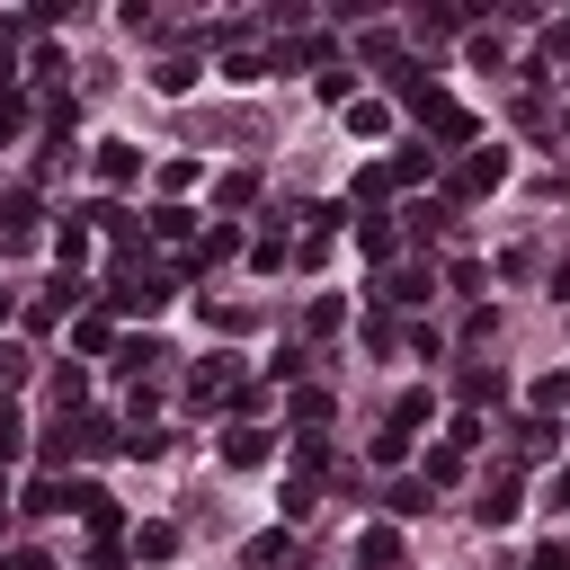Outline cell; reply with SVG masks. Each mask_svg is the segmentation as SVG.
<instances>
[{
	"mask_svg": "<svg viewBox=\"0 0 570 570\" xmlns=\"http://www.w3.org/2000/svg\"><path fill=\"white\" fill-rule=\"evenodd\" d=\"M419 116H428V134H437V152H464V142H481V125H472L455 99H428Z\"/></svg>",
	"mask_w": 570,
	"mask_h": 570,
	"instance_id": "1",
	"label": "cell"
},
{
	"mask_svg": "<svg viewBox=\"0 0 570 570\" xmlns=\"http://www.w3.org/2000/svg\"><path fill=\"white\" fill-rule=\"evenodd\" d=\"M107 304L116 312H161L170 304V276H125V285H107Z\"/></svg>",
	"mask_w": 570,
	"mask_h": 570,
	"instance_id": "2",
	"label": "cell"
},
{
	"mask_svg": "<svg viewBox=\"0 0 570 570\" xmlns=\"http://www.w3.org/2000/svg\"><path fill=\"white\" fill-rule=\"evenodd\" d=\"M499 179H509V152H464V170H455V196H490Z\"/></svg>",
	"mask_w": 570,
	"mask_h": 570,
	"instance_id": "3",
	"label": "cell"
},
{
	"mask_svg": "<svg viewBox=\"0 0 570 570\" xmlns=\"http://www.w3.org/2000/svg\"><path fill=\"white\" fill-rule=\"evenodd\" d=\"M517 499H526V490H517V472H499V481L481 490V526H509V517H517Z\"/></svg>",
	"mask_w": 570,
	"mask_h": 570,
	"instance_id": "4",
	"label": "cell"
},
{
	"mask_svg": "<svg viewBox=\"0 0 570 570\" xmlns=\"http://www.w3.org/2000/svg\"><path fill=\"white\" fill-rule=\"evenodd\" d=\"M356 561H366V570H392V561H401V535H392V526H366V535H356Z\"/></svg>",
	"mask_w": 570,
	"mask_h": 570,
	"instance_id": "5",
	"label": "cell"
},
{
	"mask_svg": "<svg viewBox=\"0 0 570 570\" xmlns=\"http://www.w3.org/2000/svg\"><path fill=\"white\" fill-rule=\"evenodd\" d=\"M499 392H509V375H490V366H464V410H472V419H481Z\"/></svg>",
	"mask_w": 570,
	"mask_h": 570,
	"instance_id": "6",
	"label": "cell"
},
{
	"mask_svg": "<svg viewBox=\"0 0 570 570\" xmlns=\"http://www.w3.org/2000/svg\"><path fill=\"white\" fill-rule=\"evenodd\" d=\"M134 170H142V152H134V142H99V179H107V187H125Z\"/></svg>",
	"mask_w": 570,
	"mask_h": 570,
	"instance_id": "7",
	"label": "cell"
},
{
	"mask_svg": "<svg viewBox=\"0 0 570 570\" xmlns=\"http://www.w3.org/2000/svg\"><path fill=\"white\" fill-rule=\"evenodd\" d=\"M224 464H267V428H232V437H224Z\"/></svg>",
	"mask_w": 570,
	"mask_h": 570,
	"instance_id": "8",
	"label": "cell"
},
{
	"mask_svg": "<svg viewBox=\"0 0 570 570\" xmlns=\"http://www.w3.org/2000/svg\"><path fill=\"white\" fill-rule=\"evenodd\" d=\"M437 170V142H410V152H392V187H410V179H428Z\"/></svg>",
	"mask_w": 570,
	"mask_h": 570,
	"instance_id": "9",
	"label": "cell"
},
{
	"mask_svg": "<svg viewBox=\"0 0 570 570\" xmlns=\"http://www.w3.org/2000/svg\"><path fill=\"white\" fill-rule=\"evenodd\" d=\"M54 259H62V276H81V259H90V224H62V232H54Z\"/></svg>",
	"mask_w": 570,
	"mask_h": 570,
	"instance_id": "10",
	"label": "cell"
},
{
	"mask_svg": "<svg viewBox=\"0 0 570 570\" xmlns=\"http://www.w3.org/2000/svg\"><path fill=\"white\" fill-rule=\"evenodd\" d=\"M71 446H90V455H107V446H116V419H99V410H90V419H71Z\"/></svg>",
	"mask_w": 570,
	"mask_h": 570,
	"instance_id": "11",
	"label": "cell"
},
{
	"mask_svg": "<svg viewBox=\"0 0 570 570\" xmlns=\"http://www.w3.org/2000/svg\"><path fill=\"white\" fill-rule=\"evenodd\" d=\"M19 509H27V517H62V509H71V490H62V481H36Z\"/></svg>",
	"mask_w": 570,
	"mask_h": 570,
	"instance_id": "12",
	"label": "cell"
},
{
	"mask_svg": "<svg viewBox=\"0 0 570 570\" xmlns=\"http://www.w3.org/2000/svg\"><path fill=\"white\" fill-rule=\"evenodd\" d=\"M0 241H10V250L36 241V196H10V224H0Z\"/></svg>",
	"mask_w": 570,
	"mask_h": 570,
	"instance_id": "13",
	"label": "cell"
},
{
	"mask_svg": "<svg viewBox=\"0 0 570 570\" xmlns=\"http://www.w3.org/2000/svg\"><path fill=\"white\" fill-rule=\"evenodd\" d=\"M134 552H142V561H170V552H179V526H161V517H152V526L134 535Z\"/></svg>",
	"mask_w": 570,
	"mask_h": 570,
	"instance_id": "14",
	"label": "cell"
},
{
	"mask_svg": "<svg viewBox=\"0 0 570 570\" xmlns=\"http://www.w3.org/2000/svg\"><path fill=\"white\" fill-rule=\"evenodd\" d=\"M214 392H232V356H205L196 366V401H214Z\"/></svg>",
	"mask_w": 570,
	"mask_h": 570,
	"instance_id": "15",
	"label": "cell"
},
{
	"mask_svg": "<svg viewBox=\"0 0 570 570\" xmlns=\"http://www.w3.org/2000/svg\"><path fill=\"white\" fill-rule=\"evenodd\" d=\"M384 125H392L384 99H356V107H347V134H384Z\"/></svg>",
	"mask_w": 570,
	"mask_h": 570,
	"instance_id": "16",
	"label": "cell"
},
{
	"mask_svg": "<svg viewBox=\"0 0 570 570\" xmlns=\"http://www.w3.org/2000/svg\"><path fill=\"white\" fill-rule=\"evenodd\" d=\"M232 250H241V232H232V224H214V232L196 241V267H214V259H232Z\"/></svg>",
	"mask_w": 570,
	"mask_h": 570,
	"instance_id": "17",
	"label": "cell"
},
{
	"mask_svg": "<svg viewBox=\"0 0 570 570\" xmlns=\"http://www.w3.org/2000/svg\"><path fill=\"white\" fill-rule=\"evenodd\" d=\"M517 455H526V464L552 455V419H517Z\"/></svg>",
	"mask_w": 570,
	"mask_h": 570,
	"instance_id": "18",
	"label": "cell"
},
{
	"mask_svg": "<svg viewBox=\"0 0 570 570\" xmlns=\"http://www.w3.org/2000/svg\"><path fill=\"white\" fill-rule=\"evenodd\" d=\"M321 419H330V392H295V428L304 437H321Z\"/></svg>",
	"mask_w": 570,
	"mask_h": 570,
	"instance_id": "19",
	"label": "cell"
},
{
	"mask_svg": "<svg viewBox=\"0 0 570 570\" xmlns=\"http://www.w3.org/2000/svg\"><path fill=\"white\" fill-rule=\"evenodd\" d=\"M570 401V375H535V419H552Z\"/></svg>",
	"mask_w": 570,
	"mask_h": 570,
	"instance_id": "20",
	"label": "cell"
},
{
	"mask_svg": "<svg viewBox=\"0 0 570 570\" xmlns=\"http://www.w3.org/2000/svg\"><path fill=\"white\" fill-rule=\"evenodd\" d=\"M384 295H392V304H419V295H428V267H401V276H384Z\"/></svg>",
	"mask_w": 570,
	"mask_h": 570,
	"instance_id": "21",
	"label": "cell"
},
{
	"mask_svg": "<svg viewBox=\"0 0 570 570\" xmlns=\"http://www.w3.org/2000/svg\"><path fill=\"white\" fill-rule=\"evenodd\" d=\"M384 509H392V517H419V509H428V481H392Z\"/></svg>",
	"mask_w": 570,
	"mask_h": 570,
	"instance_id": "22",
	"label": "cell"
},
{
	"mask_svg": "<svg viewBox=\"0 0 570 570\" xmlns=\"http://www.w3.org/2000/svg\"><path fill=\"white\" fill-rule=\"evenodd\" d=\"M446 481H464V455H455V446L428 455V490H446Z\"/></svg>",
	"mask_w": 570,
	"mask_h": 570,
	"instance_id": "23",
	"label": "cell"
},
{
	"mask_svg": "<svg viewBox=\"0 0 570 570\" xmlns=\"http://www.w3.org/2000/svg\"><path fill=\"white\" fill-rule=\"evenodd\" d=\"M19 446H27V419H19V410H10V401H0V464H10V455H19Z\"/></svg>",
	"mask_w": 570,
	"mask_h": 570,
	"instance_id": "24",
	"label": "cell"
},
{
	"mask_svg": "<svg viewBox=\"0 0 570 570\" xmlns=\"http://www.w3.org/2000/svg\"><path fill=\"white\" fill-rule=\"evenodd\" d=\"M321 99H347V107H356V71H347V62H330V71H321Z\"/></svg>",
	"mask_w": 570,
	"mask_h": 570,
	"instance_id": "25",
	"label": "cell"
},
{
	"mask_svg": "<svg viewBox=\"0 0 570 570\" xmlns=\"http://www.w3.org/2000/svg\"><path fill=\"white\" fill-rule=\"evenodd\" d=\"M250 196H259V179H250V170H232L224 187H214V205H250Z\"/></svg>",
	"mask_w": 570,
	"mask_h": 570,
	"instance_id": "26",
	"label": "cell"
},
{
	"mask_svg": "<svg viewBox=\"0 0 570 570\" xmlns=\"http://www.w3.org/2000/svg\"><path fill=\"white\" fill-rule=\"evenodd\" d=\"M10 384H27V347H0V392Z\"/></svg>",
	"mask_w": 570,
	"mask_h": 570,
	"instance_id": "27",
	"label": "cell"
},
{
	"mask_svg": "<svg viewBox=\"0 0 570 570\" xmlns=\"http://www.w3.org/2000/svg\"><path fill=\"white\" fill-rule=\"evenodd\" d=\"M544 509H561V517H570V464L552 472V490H544Z\"/></svg>",
	"mask_w": 570,
	"mask_h": 570,
	"instance_id": "28",
	"label": "cell"
},
{
	"mask_svg": "<svg viewBox=\"0 0 570 570\" xmlns=\"http://www.w3.org/2000/svg\"><path fill=\"white\" fill-rule=\"evenodd\" d=\"M0 570H54L45 552H10V561H0Z\"/></svg>",
	"mask_w": 570,
	"mask_h": 570,
	"instance_id": "29",
	"label": "cell"
},
{
	"mask_svg": "<svg viewBox=\"0 0 570 570\" xmlns=\"http://www.w3.org/2000/svg\"><path fill=\"white\" fill-rule=\"evenodd\" d=\"M0 321H10V295H0Z\"/></svg>",
	"mask_w": 570,
	"mask_h": 570,
	"instance_id": "30",
	"label": "cell"
}]
</instances>
